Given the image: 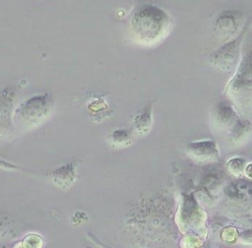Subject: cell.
Returning a JSON list of instances; mask_svg holds the SVG:
<instances>
[{"label":"cell","mask_w":252,"mask_h":248,"mask_svg":"<svg viewBox=\"0 0 252 248\" xmlns=\"http://www.w3.org/2000/svg\"><path fill=\"white\" fill-rule=\"evenodd\" d=\"M246 166V161L242 157H231L226 162V169L233 177H241Z\"/></svg>","instance_id":"5bb4252c"},{"label":"cell","mask_w":252,"mask_h":248,"mask_svg":"<svg viewBox=\"0 0 252 248\" xmlns=\"http://www.w3.org/2000/svg\"><path fill=\"white\" fill-rule=\"evenodd\" d=\"M250 21H247L241 31L232 39L223 42L207 57L208 63L218 71L228 72L235 70L240 57L243 39L248 31Z\"/></svg>","instance_id":"5b68a950"},{"label":"cell","mask_w":252,"mask_h":248,"mask_svg":"<svg viewBox=\"0 0 252 248\" xmlns=\"http://www.w3.org/2000/svg\"><path fill=\"white\" fill-rule=\"evenodd\" d=\"M252 65L250 51L242 55L238 66L235 68V74L226 86L225 93L233 102L234 108L241 112L251 109V92H252Z\"/></svg>","instance_id":"3957f363"},{"label":"cell","mask_w":252,"mask_h":248,"mask_svg":"<svg viewBox=\"0 0 252 248\" xmlns=\"http://www.w3.org/2000/svg\"><path fill=\"white\" fill-rule=\"evenodd\" d=\"M240 243L245 245H251V229H247L244 232H242L240 235H238L237 239Z\"/></svg>","instance_id":"ac0fdd59"},{"label":"cell","mask_w":252,"mask_h":248,"mask_svg":"<svg viewBox=\"0 0 252 248\" xmlns=\"http://www.w3.org/2000/svg\"><path fill=\"white\" fill-rule=\"evenodd\" d=\"M203 245V241L201 236L195 233H184L180 240L181 248H201Z\"/></svg>","instance_id":"2e32d148"},{"label":"cell","mask_w":252,"mask_h":248,"mask_svg":"<svg viewBox=\"0 0 252 248\" xmlns=\"http://www.w3.org/2000/svg\"><path fill=\"white\" fill-rule=\"evenodd\" d=\"M251 132V121L247 118H238L227 132L228 142L234 147H240L249 141Z\"/></svg>","instance_id":"30bf717a"},{"label":"cell","mask_w":252,"mask_h":248,"mask_svg":"<svg viewBox=\"0 0 252 248\" xmlns=\"http://www.w3.org/2000/svg\"><path fill=\"white\" fill-rule=\"evenodd\" d=\"M14 223L13 220L5 214L0 212V240L6 239L13 235Z\"/></svg>","instance_id":"9a60e30c"},{"label":"cell","mask_w":252,"mask_h":248,"mask_svg":"<svg viewBox=\"0 0 252 248\" xmlns=\"http://www.w3.org/2000/svg\"><path fill=\"white\" fill-rule=\"evenodd\" d=\"M43 239L37 233L27 234L14 248H42Z\"/></svg>","instance_id":"4fadbf2b"},{"label":"cell","mask_w":252,"mask_h":248,"mask_svg":"<svg viewBox=\"0 0 252 248\" xmlns=\"http://www.w3.org/2000/svg\"><path fill=\"white\" fill-rule=\"evenodd\" d=\"M54 99L50 93L36 94L21 102L12 112V121L21 131H31L42 125L51 116Z\"/></svg>","instance_id":"7a4b0ae2"},{"label":"cell","mask_w":252,"mask_h":248,"mask_svg":"<svg viewBox=\"0 0 252 248\" xmlns=\"http://www.w3.org/2000/svg\"><path fill=\"white\" fill-rule=\"evenodd\" d=\"M154 103L155 101H148L141 111L134 117L133 131L138 136H145L149 134L154 122Z\"/></svg>","instance_id":"8fae6325"},{"label":"cell","mask_w":252,"mask_h":248,"mask_svg":"<svg viewBox=\"0 0 252 248\" xmlns=\"http://www.w3.org/2000/svg\"><path fill=\"white\" fill-rule=\"evenodd\" d=\"M221 239L225 243H229V244L235 243L238 239L237 229L234 228V227H231V226L225 227L221 232Z\"/></svg>","instance_id":"e0dca14e"},{"label":"cell","mask_w":252,"mask_h":248,"mask_svg":"<svg viewBox=\"0 0 252 248\" xmlns=\"http://www.w3.org/2000/svg\"><path fill=\"white\" fill-rule=\"evenodd\" d=\"M78 161H69L52 169L49 177L53 185L62 190L71 188L78 178Z\"/></svg>","instance_id":"9c48e42d"},{"label":"cell","mask_w":252,"mask_h":248,"mask_svg":"<svg viewBox=\"0 0 252 248\" xmlns=\"http://www.w3.org/2000/svg\"><path fill=\"white\" fill-rule=\"evenodd\" d=\"M88 237L94 243V244H96L98 247H100V248H113V247H111V246H109V245H107L106 243H104L103 241H101L99 238H97L94 233H92V232H88Z\"/></svg>","instance_id":"d6986e66"},{"label":"cell","mask_w":252,"mask_h":248,"mask_svg":"<svg viewBox=\"0 0 252 248\" xmlns=\"http://www.w3.org/2000/svg\"><path fill=\"white\" fill-rule=\"evenodd\" d=\"M207 215L192 195L182 194L174 215V222L179 231L184 233H195L199 236L206 232Z\"/></svg>","instance_id":"277c9868"},{"label":"cell","mask_w":252,"mask_h":248,"mask_svg":"<svg viewBox=\"0 0 252 248\" xmlns=\"http://www.w3.org/2000/svg\"><path fill=\"white\" fill-rule=\"evenodd\" d=\"M211 125L215 131L228 132L238 120V112L227 100L217 102L211 110Z\"/></svg>","instance_id":"ba28073f"},{"label":"cell","mask_w":252,"mask_h":248,"mask_svg":"<svg viewBox=\"0 0 252 248\" xmlns=\"http://www.w3.org/2000/svg\"><path fill=\"white\" fill-rule=\"evenodd\" d=\"M173 21L169 14L158 6L145 4L137 8L129 22L131 39L141 46L159 44L169 34Z\"/></svg>","instance_id":"6da1fadb"},{"label":"cell","mask_w":252,"mask_h":248,"mask_svg":"<svg viewBox=\"0 0 252 248\" xmlns=\"http://www.w3.org/2000/svg\"><path fill=\"white\" fill-rule=\"evenodd\" d=\"M108 143L114 149H125L134 143L133 132L128 129H115L108 136Z\"/></svg>","instance_id":"7c38bea8"},{"label":"cell","mask_w":252,"mask_h":248,"mask_svg":"<svg viewBox=\"0 0 252 248\" xmlns=\"http://www.w3.org/2000/svg\"><path fill=\"white\" fill-rule=\"evenodd\" d=\"M245 19L241 12L236 10L221 11L214 21V35L220 41L225 42L235 37L243 29Z\"/></svg>","instance_id":"8992f818"},{"label":"cell","mask_w":252,"mask_h":248,"mask_svg":"<svg viewBox=\"0 0 252 248\" xmlns=\"http://www.w3.org/2000/svg\"><path fill=\"white\" fill-rule=\"evenodd\" d=\"M0 134H1V129H0Z\"/></svg>","instance_id":"ffe728a7"},{"label":"cell","mask_w":252,"mask_h":248,"mask_svg":"<svg viewBox=\"0 0 252 248\" xmlns=\"http://www.w3.org/2000/svg\"><path fill=\"white\" fill-rule=\"evenodd\" d=\"M184 152L192 161L200 165L215 163L220 158L219 146L211 139L189 142L185 146Z\"/></svg>","instance_id":"52a82bcc"}]
</instances>
